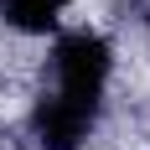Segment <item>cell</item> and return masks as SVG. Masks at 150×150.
Instances as JSON below:
<instances>
[{"mask_svg":"<svg viewBox=\"0 0 150 150\" xmlns=\"http://www.w3.org/2000/svg\"><path fill=\"white\" fill-rule=\"evenodd\" d=\"M62 11H67V0H0V21L16 26V31H26V36L57 31Z\"/></svg>","mask_w":150,"mask_h":150,"instance_id":"3957f363","label":"cell"},{"mask_svg":"<svg viewBox=\"0 0 150 150\" xmlns=\"http://www.w3.org/2000/svg\"><path fill=\"white\" fill-rule=\"evenodd\" d=\"M109 73H114V47L98 31H67V36H57V47H52L57 88L52 93H62V98H73L83 109H98L104 88H109Z\"/></svg>","mask_w":150,"mask_h":150,"instance_id":"6da1fadb","label":"cell"},{"mask_svg":"<svg viewBox=\"0 0 150 150\" xmlns=\"http://www.w3.org/2000/svg\"><path fill=\"white\" fill-rule=\"evenodd\" d=\"M93 124H98V109H83L62 93H42L36 109H31V135L42 150H83Z\"/></svg>","mask_w":150,"mask_h":150,"instance_id":"7a4b0ae2","label":"cell"}]
</instances>
